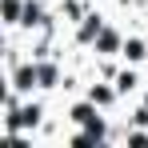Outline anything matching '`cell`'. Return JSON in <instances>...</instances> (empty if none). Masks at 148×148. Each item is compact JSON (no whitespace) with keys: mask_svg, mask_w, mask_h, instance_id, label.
Returning a JSON list of instances; mask_svg holds the SVG:
<instances>
[{"mask_svg":"<svg viewBox=\"0 0 148 148\" xmlns=\"http://www.w3.org/2000/svg\"><path fill=\"white\" fill-rule=\"evenodd\" d=\"M36 72H40V88H52V84H56V68H52V64H40Z\"/></svg>","mask_w":148,"mask_h":148,"instance_id":"cell-4","label":"cell"},{"mask_svg":"<svg viewBox=\"0 0 148 148\" xmlns=\"http://www.w3.org/2000/svg\"><path fill=\"white\" fill-rule=\"evenodd\" d=\"M20 16H24L20 0H4V20H8V24H20Z\"/></svg>","mask_w":148,"mask_h":148,"instance_id":"cell-2","label":"cell"},{"mask_svg":"<svg viewBox=\"0 0 148 148\" xmlns=\"http://www.w3.org/2000/svg\"><path fill=\"white\" fill-rule=\"evenodd\" d=\"M40 16H44V12H40V4H32V0H28V4H24V20H20V24L32 28V24H40Z\"/></svg>","mask_w":148,"mask_h":148,"instance_id":"cell-3","label":"cell"},{"mask_svg":"<svg viewBox=\"0 0 148 148\" xmlns=\"http://www.w3.org/2000/svg\"><path fill=\"white\" fill-rule=\"evenodd\" d=\"M132 88H136V72H124L120 76V92H132Z\"/></svg>","mask_w":148,"mask_h":148,"instance_id":"cell-7","label":"cell"},{"mask_svg":"<svg viewBox=\"0 0 148 148\" xmlns=\"http://www.w3.org/2000/svg\"><path fill=\"white\" fill-rule=\"evenodd\" d=\"M124 56H128V60H140V56H144V44H140V40H128V44H124Z\"/></svg>","mask_w":148,"mask_h":148,"instance_id":"cell-5","label":"cell"},{"mask_svg":"<svg viewBox=\"0 0 148 148\" xmlns=\"http://www.w3.org/2000/svg\"><path fill=\"white\" fill-rule=\"evenodd\" d=\"M100 48H116V32H104L100 36Z\"/></svg>","mask_w":148,"mask_h":148,"instance_id":"cell-8","label":"cell"},{"mask_svg":"<svg viewBox=\"0 0 148 148\" xmlns=\"http://www.w3.org/2000/svg\"><path fill=\"white\" fill-rule=\"evenodd\" d=\"M36 84H40V72H36V64H24V68L16 72V84H12V88H16V92H28V88H36Z\"/></svg>","mask_w":148,"mask_h":148,"instance_id":"cell-1","label":"cell"},{"mask_svg":"<svg viewBox=\"0 0 148 148\" xmlns=\"http://www.w3.org/2000/svg\"><path fill=\"white\" fill-rule=\"evenodd\" d=\"M88 100H92V104H108L112 92H108V88H92V96H88Z\"/></svg>","mask_w":148,"mask_h":148,"instance_id":"cell-6","label":"cell"}]
</instances>
